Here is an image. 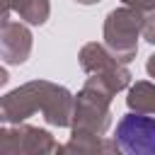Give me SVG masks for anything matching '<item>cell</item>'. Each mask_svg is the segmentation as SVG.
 Segmentation results:
<instances>
[{
	"instance_id": "cell-1",
	"label": "cell",
	"mask_w": 155,
	"mask_h": 155,
	"mask_svg": "<svg viewBox=\"0 0 155 155\" xmlns=\"http://www.w3.org/2000/svg\"><path fill=\"white\" fill-rule=\"evenodd\" d=\"M116 143L131 155H155V119L126 114L116 126Z\"/></svg>"
}]
</instances>
